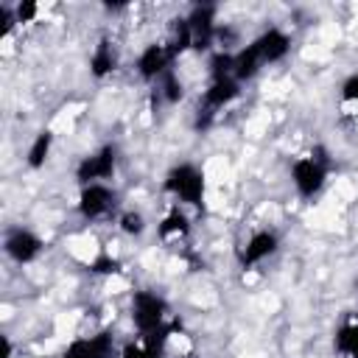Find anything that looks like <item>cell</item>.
<instances>
[{
  "label": "cell",
  "mask_w": 358,
  "mask_h": 358,
  "mask_svg": "<svg viewBox=\"0 0 358 358\" xmlns=\"http://www.w3.org/2000/svg\"><path fill=\"white\" fill-rule=\"evenodd\" d=\"M117 229L126 235V238H143L145 229H148V218L140 213V210H123L117 215Z\"/></svg>",
  "instance_id": "obj_19"
},
{
  "label": "cell",
  "mask_w": 358,
  "mask_h": 358,
  "mask_svg": "<svg viewBox=\"0 0 358 358\" xmlns=\"http://www.w3.org/2000/svg\"><path fill=\"white\" fill-rule=\"evenodd\" d=\"M185 358H199V355H185Z\"/></svg>",
  "instance_id": "obj_26"
},
{
  "label": "cell",
  "mask_w": 358,
  "mask_h": 358,
  "mask_svg": "<svg viewBox=\"0 0 358 358\" xmlns=\"http://www.w3.org/2000/svg\"><path fill=\"white\" fill-rule=\"evenodd\" d=\"M173 59H176V53L168 48V42H151V45H145L140 50L134 70H137V76L143 81H159L171 70Z\"/></svg>",
  "instance_id": "obj_9"
},
{
  "label": "cell",
  "mask_w": 358,
  "mask_h": 358,
  "mask_svg": "<svg viewBox=\"0 0 358 358\" xmlns=\"http://www.w3.org/2000/svg\"><path fill=\"white\" fill-rule=\"evenodd\" d=\"M159 95H162L168 103H179V101L185 98V84H182V78H179L173 70H168V73L159 78Z\"/></svg>",
  "instance_id": "obj_20"
},
{
  "label": "cell",
  "mask_w": 358,
  "mask_h": 358,
  "mask_svg": "<svg viewBox=\"0 0 358 358\" xmlns=\"http://www.w3.org/2000/svg\"><path fill=\"white\" fill-rule=\"evenodd\" d=\"M338 98H341L344 106H355V109H358V73H352V76H347V78L341 81Z\"/></svg>",
  "instance_id": "obj_21"
},
{
  "label": "cell",
  "mask_w": 358,
  "mask_h": 358,
  "mask_svg": "<svg viewBox=\"0 0 358 358\" xmlns=\"http://www.w3.org/2000/svg\"><path fill=\"white\" fill-rule=\"evenodd\" d=\"M3 252L11 263L28 266V263L39 260V255L45 252V241L28 227H11L3 235Z\"/></svg>",
  "instance_id": "obj_6"
},
{
  "label": "cell",
  "mask_w": 358,
  "mask_h": 358,
  "mask_svg": "<svg viewBox=\"0 0 358 358\" xmlns=\"http://www.w3.org/2000/svg\"><path fill=\"white\" fill-rule=\"evenodd\" d=\"M162 187L171 199H176L179 207H201L204 193H207V179L204 171L193 162H176L168 168Z\"/></svg>",
  "instance_id": "obj_1"
},
{
  "label": "cell",
  "mask_w": 358,
  "mask_h": 358,
  "mask_svg": "<svg viewBox=\"0 0 358 358\" xmlns=\"http://www.w3.org/2000/svg\"><path fill=\"white\" fill-rule=\"evenodd\" d=\"M241 81H235L232 76H224V78H210L204 95H201V109L204 115H215L221 109H227L229 103H235L241 98Z\"/></svg>",
  "instance_id": "obj_11"
},
{
  "label": "cell",
  "mask_w": 358,
  "mask_h": 358,
  "mask_svg": "<svg viewBox=\"0 0 358 358\" xmlns=\"http://www.w3.org/2000/svg\"><path fill=\"white\" fill-rule=\"evenodd\" d=\"M117 344H115V336L109 330H101L95 336H84V338H76L64 347L62 358H117Z\"/></svg>",
  "instance_id": "obj_10"
},
{
  "label": "cell",
  "mask_w": 358,
  "mask_h": 358,
  "mask_svg": "<svg viewBox=\"0 0 358 358\" xmlns=\"http://www.w3.org/2000/svg\"><path fill=\"white\" fill-rule=\"evenodd\" d=\"M117 162H120L117 145H115V143H103V145H98L95 151L84 154V157L76 162L73 176H76V182H78V187L95 185V182H109V179H115V173H117Z\"/></svg>",
  "instance_id": "obj_4"
},
{
  "label": "cell",
  "mask_w": 358,
  "mask_h": 358,
  "mask_svg": "<svg viewBox=\"0 0 358 358\" xmlns=\"http://www.w3.org/2000/svg\"><path fill=\"white\" fill-rule=\"evenodd\" d=\"M168 299L151 288H140L131 296V322L140 336L159 333L168 327Z\"/></svg>",
  "instance_id": "obj_3"
},
{
  "label": "cell",
  "mask_w": 358,
  "mask_h": 358,
  "mask_svg": "<svg viewBox=\"0 0 358 358\" xmlns=\"http://www.w3.org/2000/svg\"><path fill=\"white\" fill-rule=\"evenodd\" d=\"M168 336H171V327H165L159 333L137 336V338H131L120 347L117 358H162L165 347H168Z\"/></svg>",
  "instance_id": "obj_13"
},
{
  "label": "cell",
  "mask_w": 358,
  "mask_h": 358,
  "mask_svg": "<svg viewBox=\"0 0 358 358\" xmlns=\"http://www.w3.org/2000/svg\"><path fill=\"white\" fill-rule=\"evenodd\" d=\"M157 238H159L162 243H182V241L190 238V218L185 215V210H182L179 204L171 207V210L159 218V224H157Z\"/></svg>",
  "instance_id": "obj_14"
},
{
  "label": "cell",
  "mask_w": 358,
  "mask_h": 358,
  "mask_svg": "<svg viewBox=\"0 0 358 358\" xmlns=\"http://www.w3.org/2000/svg\"><path fill=\"white\" fill-rule=\"evenodd\" d=\"M330 176V157L322 145H316L310 154L296 157L291 162V185L299 199H313L324 190Z\"/></svg>",
  "instance_id": "obj_2"
},
{
  "label": "cell",
  "mask_w": 358,
  "mask_h": 358,
  "mask_svg": "<svg viewBox=\"0 0 358 358\" xmlns=\"http://www.w3.org/2000/svg\"><path fill=\"white\" fill-rule=\"evenodd\" d=\"M263 67L266 64H263V59H260V53H257V48L252 42L238 48V50H232V78L235 81H241V84L252 81Z\"/></svg>",
  "instance_id": "obj_15"
},
{
  "label": "cell",
  "mask_w": 358,
  "mask_h": 358,
  "mask_svg": "<svg viewBox=\"0 0 358 358\" xmlns=\"http://www.w3.org/2000/svg\"><path fill=\"white\" fill-rule=\"evenodd\" d=\"M3 358H14V344L8 336H3Z\"/></svg>",
  "instance_id": "obj_25"
},
{
  "label": "cell",
  "mask_w": 358,
  "mask_h": 358,
  "mask_svg": "<svg viewBox=\"0 0 358 358\" xmlns=\"http://www.w3.org/2000/svg\"><path fill=\"white\" fill-rule=\"evenodd\" d=\"M252 45L257 48V53H260L263 64L268 67V64L282 62V59L291 53V34H288V31H282V28H277V25H271V28L260 31V34L252 39Z\"/></svg>",
  "instance_id": "obj_12"
},
{
  "label": "cell",
  "mask_w": 358,
  "mask_h": 358,
  "mask_svg": "<svg viewBox=\"0 0 358 358\" xmlns=\"http://www.w3.org/2000/svg\"><path fill=\"white\" fill-rule=\"evenodd\" d=\"M14 14H17L20 25H28V22H34L39 17V6L34 0H20V3H14Z\"/></svg>",
  "instance_id": "obj_22"
},
{
  "label": "cell",
  "mask_w": 358,
  "mask_h": 358,
  "mask_svg": "<svg viewBox=\"0 0 358 358\" xmlns=\"http://www.w3.org/2000/svg\"><path fill=\"white\" fill-rule=\"evenodd\" d=\"M277 252H280V235L274 229H255L238 249V263L241 268H255L263 260L274 257Z\"/></svg>",
  "instance_id": "obj_8"
},
{
  "label": "cell",
  "mask_w": 358,
  "mask_h": 358,
  "mask_svg": "<svg viewBox=\"0 0 358 358\" xmlns=\"http://www.w3.org/2000/svg\"><path fill=\"white\" fill-rule=\"evenodd\" d=\"M50 151H53V131L50 129L36 131L34 140H31V145H28V151H25V165L31 171L45 168V162L50 159Z\"/></svg>",
  "instance_id": "obj_17"
},
{
  "label": "cell",
  "mask_w": 358,
  "mask_h": 358,
  "mask_svg": "<svg viewBox=\"0 0 358 358\" xmlns=\"http://www.w3.org/2000/svg\"><path fill=\"white\" fill-rule=\"evenodd\" d=\"M117 204H120V196L109 182H95V185L78 187L76 210L84 221H103L117 213Z\"/></svg>",
  "instance_id": "obj_5"
},
{
  "label": "cell",
  "mask_w": 358,
  "mask_h": 358,
  "mask_svg": "<svg viewBox=\"0 0 358 358\" xmlns=\"http://www.w3.org/2000/svg\"><path fill=\"white\" fill-rule=\"evenodd\" d=\"M120 268H123L120 260L112 257V255H103V257H98V260L90 266V271H95V274H117Z\"/></svg>",
  "instance_id": "obj_24"
},
{
  "label": "cell",
  "mask_w": 358,
  "mask_h": 358,
  "mask_svg": "<svg viewBox=\"0 0 358 358\" xmlns=\"http://www.w3.org/2000/svg\"><path fill=\"white\" fill-rule=\"evenodd\" d=\"M115 67H117V56H115L112 45H109L106 39H101V42L95 45V50L90 53V73H92L95 78H106V76L115 73Z\"/></svg>",
  "instance_id": "obj_18"
},
{
  "label": "cell",
  "mask_w": 358,
  "mask_h": 358,
  "mask_svg": "<svg viewBox=\"0 0 358 358\" xmlns=\"http://www.w3.org/2000/svg\"><path fill=\"white\" fill-rule=\"evenodd\" d=\"M190 31V50H210V45L218 39V22H215V6H193L185 17Z\"/></svg>",
  "instance_id": "obj_7"
},
{
  "label": "cell",
  "mask_w": 358,
  "mask_h": 358,
  "mask_svg": "<svg viewBox=\"0 0 358 358\" xmlns=\"http://www.w3.org/2000/svg\"><path fill=\"white\" fill-rule=\"evenodd\" d=\"M333 350L341 358H358V310L350 313L333 333Z\"/></svg>",
  "instance_id": "obj_16"
},
{
  "label": "cell",
  "mask_w": 358,
  "mask_h": 358,
  "mask_svg": "<svg viewBox=\"0 0 358 358\" xmlns=\"http://www.w3.org/2000/svg\"><path fill=\"white\" fill-rule=\"evenodd\" d=\"M14 25H20V22H17V14H14V6L3 3V6H0V36L8 39L11 31H14Z\"/></svg>",
  "instance_id": "obj_23"
}]
</instances>
